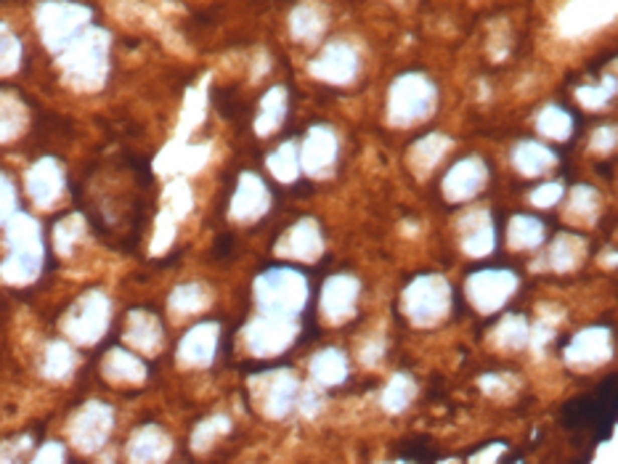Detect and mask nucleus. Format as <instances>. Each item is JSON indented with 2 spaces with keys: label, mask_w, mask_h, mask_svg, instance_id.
<instances>
[{
  "label": "nucleus",
  "mask_w": 618,
  "mask_h": 464,
  "mask_svg": "<svg viewBox=\"0 0 618 464\" xmlns=\"http://www.w3.org/2000/svg\"><path fill=\"white\" fill-rule=\"evenodd\" d=\"M467 173H470V175H464V165H459V167H456V173L446 181V189L451 191V197H467V191L477 189V183H480V178H483L480 167L472 162V167Z\"/></svg>",
  "instance_id": "f257e3e1"
},
{
  "label": "nucleus",
  "mask_w": 618,
  "mask_h": 464,
  "mask_svg": "<svg viewBox=\"0 0 618 464\" xmlns=\"http://www.w3.org/2000/svg\"><path fill=\"white\" fill-rule=\"evenodd\" d=\"M536 151L539 154H533V162H539V167L541 165H547L549 162V154H547V148H536ZM515 162H526V154H515ZM523 170H526L528 175H533V173H536V165H523Z\"/></svg>",
  "instance_id": "f03ea898"
}]
</instances>
